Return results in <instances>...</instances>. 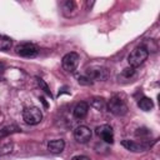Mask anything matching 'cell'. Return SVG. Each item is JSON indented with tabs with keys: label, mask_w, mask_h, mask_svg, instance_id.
I'll return each instance as SVG.
<instances>
[{
	"label": "cell",
	"mask_w": 160,
	"mask_h": 160,
	"mask_svg": "<svg viewBox=\"0 0 160 160\" xmlns=\"http://www.w3.org/2000/svg\"><path fill=\"white\" fill-rule=\"evenodd\" d=\"M148 56H149L148 50L140 45V46L135 48V49L130 52V55L128 56V62H129V65H130L131 68L135 69V68L140 66V65L148 59Z\"/></svg>",
	"instance_id": "6da1fadb"
},
{
	"label": "cell",
	"mask_w": 160,
	"mask_h": 160,
	"mask_svg": "<svg viewBox=\"0 0 160 160\" xmlns=\"http://www.w3.org/2000/svg\"><path fill=\"white\" fill-rule=\"evenodd\" d=\"M106 106H108L109 111L116 116H122L128 112V105L119 95H114L112 98H110Z\"/></svg>",
	"instance_id": "7a4b0ae2"
},
{
	"label": "cell",
	"mask_w": 160,
	"mask_h": 160,
	"mask_svg": "<svg viewBox=\"0 0 160 160\" xmlns=\"http://www.w3.org/2000/svg\"><path fill=\"white\" fill-rule=\"evenodd\" d=\"M22 119L29 125H36L42 120V112L38 106L25 108L22 111Z\"/></svg>",
	"instance_id": "3957f363"
},
{
	"label": "cell",
	"mask_w": 160,
	"mask_h": 160,
	"mask_svg": "<svg viewBox=\"0 0 160 160\" xmlns=\"http://www.w3.org/2000/svg\"><path fill=\"white\" fill-rule=\"evenodd\" d=\"M79 60H80L79 54H76V52H74V51L65 54V55L62 56V59H61L62 69H64L66 72H74V71L78 69Z\"/></svg>",
	"instance_id": "277c9868"
},
{
	"label": "cell",
	"mask_w": 160,
	"mask_h": 160,
	"mask_svg": "<svg viewBox=\"0 0 160 160\" xmlns=\"http://www.w3.org/2000/svg\"><path fill=\"white\" fill-rule=\"evenodd\" d=\"M86 76L91 79L92 81H105L109 78V70L102 68V66H95V68H89L86 70Z\"/></svg>",
	"instance_id": "5b68a950"
},
{
	"label": "cell",
	"mask_w": 160,
	"mask_h": 160,
	"mask_svg": "<svg viewBox=\"0 0 160 160\" xmlns=\"http://www.w3.org/2000/svg\"><path fill=\"white\" fill-rule=\"evenodd\" d=\"M15 51H16L18 55H20L22 58H35L39 52L38 48L34 44H30V42H22L20 45H18Z\"/></svg>",
	"instance_id": "8992f818"
},
{
	"label": "cell",
	"mask_w": 160,
	"mask_h": 160,
	"mask_svg": "<svg viewBox=\"0 0 160 160\" xmlns=\"http://www.w3.org/2000/svg\"><path fill=\"white\" fill-rule=\"evenodd\" d=\"M95 132L99 138H101L106 144H112L114 142V132H112V128L108 124L100 125L95 129Z\"/></svg>",
	"instance_id": "52a82bcc"
},
{
	"label": "cell",
	"mask_w": 160,
	"mask_h": 160,
	"mask_svg": "<svg viewBox=\"0 0 160 160\" xmlns=\"http://www.w3.org/2000/svg\"><path fill=\"white\" fill-rule=\"evenodd\" d=\"M91 135H92L91 130L88 126H85V125H80V126H78L74 130V138H75V140L78 142H81V144L88 142L91 139Z\"/></svg>",
	"instance_id": "ba28073f"
},
{
	"label": "cell",
	"mask_w": 160,
	"mask_h": 160,
	"mask_svg": "<svg viewBox=\"0 0 160 160\" xmlns=\"http://www.w3.org/2000/svg\"><path fill=\"white\" fill-rule=\"evenodd\" d=\"M121 145L132 151V152H140V151H145L148 149V145L144 144V142H136V141H132V140H122L121 141Z\"/></svg>",
	"instance_id": "9c48e42d"
},
{
	"label": "cell",
	"mask_w": 160,
	"mask_h": 160,
	"mask_svg": "<svg viewBox=\"0 0 160 160\" xmlns=\"http://www.w3.org/2000/svg\"><path fill=\"white\" fill-rule=\"evenodd\" d=\"M88 111H89V104L85 102V101H80L75 105V108L72 110V114L76 119H84L88 115Z\"/></svg>",
	"instance_id": "30bf717a"
},
{
	"label": "cell",
	"mask_w": 160,
	"mask_h": 160,
	"mask_svg": "<svg viewBox=\"0 0 160 160\" xmlns=\"http://www.w3.org/2000/svg\"><path fill=\"white\" fill-rule=\"evenodd\" d=\"M65 148V141L62 139H55L48 142V150L52 154H60Z\"/></svg>",
	"instance_id": "8fae6325"
},
{
	"label": "cell",
	"mask_w": 160,
	"mask_h": 160,
	"mask_svg": "<svg viewBox=\"0 0 160 160\" xmlns=\"http://www.w3.org/2000/svg\"><path fill=\"white\" fill-rule=\"evenodd\" d=\"M75 11H76V4H75V1H72V0H66V1L62 4V14H64L66 18L74 16Z\"/></svg>",
	"instance_id": "7c38bea8"
},
{
	"label": "cell",
	"mask_w": 160,
	"mask_h": 160,
	"mask_svg": "<svg viewBox=\"0 0 160 160\" xmlns=\"http://www.w3.org/2000/svg\"><path fill=\"white\" fill-rule=\"evenodd\" d=\"M20 131V128L15 124H10V125H5L0 129V140L11 135V134H15V132H19Z\"/></svg>",
	"instance_id": "4fadbf2b"
},
{
	"label": "cell",
	"mask_w": 160,
	"mask_h": 160,
	"mask_svg": "<svg viewBox=\"0 0 160 160\" xmlns=\"http://www.w3.org/2000/svg\"><path fill=\"white\" fill-rule=\"evenodd\" d=\"M138 106H139L141 110H144V111H149V110L152 109L154 102H152L151 99H149V98H146V96H142L141 99H139V101H138Z\"/></svg>",
	"instance_id": "5bb4252c"
},
{
	"label": "cell",
	"mask_w": 160,
	"mask_h": 160,
	"mask_svg": "<svg viewBox=\"0 0 160 160\" xmlns=\"http://www.w3.org/2000/svg\"><path fill=\"white\" fill-rule=\"evenodd\" d=\"M90 105L96 110H104L106 108V101L102 98H92L90 100Z\"/></svg>",
	"instance_id": "9a60e30c"
},
{
	"label": "cell",
	"mask_w": 160,
	"mask_h": 160,
	"mask_svg": "<svg viewBox=\"0 0 160 160\" xmlns=\"http://www.w3.org/2000/svg\"><path fill=\"white\" fill-rule=\"evenodd\" d=\"M14 150V144L10 141V142H5L2 145H0V158L1 156H6L9 154H11Z\"/></svg>",
	"instance_id": "2e32d148"
},
{
	"label": "cell",
	"mask_w": 160,
	"mask_h": 160,
	"mask_svg": "<svg viewBox=\"0 0 160 160\" xmlns=\"http://www.w3.org/2000/svg\"><path fill=\"white\" fill-rule=\"evenodd\" d=\"M36 82H38L40 90H42L48 96H50V98L52 96V95H51V91H50V89H49V86H48V84L45 82V80H42L41 78H36Z\"/></svg>",
	"instance_id": "e0dca14e"
},
{
	"label": "cell",
	"mask_w": 160,
	"mask_h": 160,
	"mask_svg": "<svg viewBox=\"0 0 160 160\" xmlns=\"http://www.w3.org/2000/svg\"><path fill=\"white\" fill-rule=\"evenodd\" d=\"M11 48V39L8 36H0V50H9Z\"/></svg>",
	"instance_id": "ac0fdd59"
},
{
	"label": "cell",
	"mask_w": 160,
	"mask_h": 160,
	"mask_svg": "<svg viewBox=\"0 0 160 160\" xmlns=\"http://www.w3.org/2000/svg\"><path fill=\"white\" fill-rule=\"evenodd\" d=\"M78 82L80 84V85H85V86H90V85H92V80L91 79H89L86 75H81V76H79L78 78Z\"/></svg>",
	"instance_id": "d6986e66"
},
{
	"label": "cell",
	"mask_w": 160,
	"mask_h": 160,
	"mask_svg": "<svg viewBox=\"0 0 160 160\" xmlns=\"http://www.w3.org/2000/svg\"><path fill=\"white\" fill-rule=\"evenodd\" d=\"M134 74H135V69L131 68V66H129V68H126V69L122 70V75H124L125 78H131Z\"/></svg>",
	"instance_id": "ffe728a7"
},
{
	"label": "cell",
	"mask_w": 160,
	"mask_h": 160,
	"mask_svg": "<svg viewBox=\"0 0 160 160\" xmlns=\"http://www.w3.org/2000/svg\"><path fill=\"white\" fill-rule=\"evenodd\" d=\"M150 134V131L146 129V128H139L136 131H135V135L136 136H146V135H149Z\"/></svg>",
	"instance_id": "44dd1931"
},
{
	"label": "cell",
	"mask_w": 160,
	"mask_h": 160,
	"mask_svg": "<svg viewBox=\"0 0 160 160\" xmlns=\"http://www.w3.org/2000/svg\"><path fill=\"white\" fill-rule=\"evenodd\" d=\"M71 160H90L88 156H85V155H76V156H74Z\"/></svg>",
	"instance_id": "7402d4cb"
},
{
	"label": "cell",
	"mask_w": 160,
	"mask_h": 160,
	"mask_svg": "<svg viewBox=\"0 0 160 160\" xmlns=\"http://www.w3.org/2000/svg\"><path fill=\"white\" fill-rule=\"evenodd\" d=\"M40 100H41V102L44 104V106H45V108H48V102L45 101V99H44V98H40Z\"/></svg>",
	"instance_id": "603a6c76"
},
{
	"label": "cell",
	"mask_w": 160,
	"mask_h": 160,
	"mask_svg": "<svg viewBox=\"0 0 160 160\" xmlns=\"http://www.w3.org/2000/svg\"><path fill=\"white\" fill-rule=\"evenodd\" d=\"M2 70H4V65L2 62H0V72H2Z\"/></svg>",
	"instance_id": "cb8c5ba5"
}]
</instances>
